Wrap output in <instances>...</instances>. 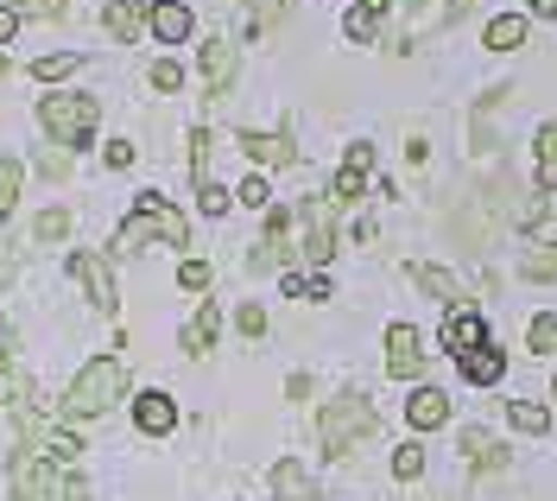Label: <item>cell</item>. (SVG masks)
<instances>
[{
	"mask_svg": "<svg viewBox=\"0 0 557 501\" xmlns=\"http://www.w3.org/2000/svg\"><path fill=\"white\" fill-rule=\"evenodd\" d=\"M146 242H165V248H184V242H190V222H184L159 191H146V197L134 204V216L121 222V235H114V248L121 254H139Z\"/></svg>",
	"mask_w": 557,
	"mask_h": 501,
	"instance_id": "1",
	"label": "cell"
},
{
	"mask_svg": "<svg viewBox=\"0 0 557 501\" xmlns=\"http://www.w3.org/2000/svg\"><path fill=\"white\" fill-rule=\"evenodd\" d=\"M374 406H368V394H336L323 400V413H317V438H323V451L330 457H348V451H361L368 438H374Z\"/></svg>",
	"mask_w": 557,
	"mask_h": 501,
	"instance_id": "2",
	"label": "cell"
},
{
	"mask_svg": "<svg viewBox=\"0 0 557 501\" xmlns=\"http://www.w3.org/2000/svg\"><path fill=\"white\" fill-rule=\"evenodd\" d=\"M7 482H13V501H89L83 476H70L64 464H45L33 451H13Z\"/></svg>",
	"mask_w": 557,
	"mask_h": 501,
	"instance_id": "3",
	"label": "cell"
},
{
	"mask_svg": "<svg viewBox=\"0 0 557 501\" xmlns=\"http://www.w3.org/2000/svg\"><path fill=\"white\" fill-rule=\"evenodd\" d=\"M121 394H127V368H121L114 356H96L76 381H70L64 413H70V419H96V413H108Z\"/></svg>",
	"mask_w": 557,
	"mask_h": 501,
	"instance_id": "4",
	"label": "cell"
},
{
	"mask_svg": "<svg viewBox=\"0 0 557 501\" xmlns=\"http://www.w3.org/2000/svg\"><path fill=\"white\" fill-rule=\"evenodd\" d=\"M96 121H102V102L96 96H45L38 102V127L58 146H83L96 134Z\"/></svg>",
	"mask_w": 557,
	"mask_h": 501,
	"instance_id": "5",
	"label": "cell"
},
{
	"mask_svg": "<svg viewBox=\"0 0 557 501\" xmlns=\"http://www.w3.org/2000/svg\"><path fill=\"white\" fill-rule=\"evenodd\" d=\"M20 438H26V451L45 457V464H76V431L70 426H51V419H38V413H20Z\"/></svg>",
	"mask_w": 557,
	"mask_h": 501,
	"instance_id": "6",
	"label": "cell"
},
{
	"mask_svg": "<svg viewBox=\"0 0 557 501\" xmlns=\"http://www.w3.org/2000/svg\"><path fill=\"white\" fill-rule=\"evenodd\" d=\"M298 222H305V260L311 267H330V254H336V204L330 197H305L298 204Z\"/></svg>",
	"mask_w": 557,
	"mask_h": 501,
	"instance_id": "7",
	"label": "cell"
},
{
	"mask_svg": "<svg viewBox=\"0 0 557 501\" xmlns=\"http://www.w3.org/2000/svg\"><path fill=\"white\" fill-rule=\"evenodd\" d=\"M70 273L83 280V292H89V305H96L102 318H114V305H121V298H114V273H108V260H102V254L76 248V254H70Z\"/></svg>",
	"mask_w": 557,
	"mask_h": 501,
	"instance_id": "8",
	"label": "cell"
},
{
	"mask_svg": "<svg viewBox=\"0 0 557 501\" xmlns=\"http://www.w3.org/2000/svg\"><path fill=\"white\" fill-rule=\"evenodd\" d=\"M386 375H393V381H418V375H424V350H418L412 323H393V330H386Z\"/></svg>",
	"mask_w": 557,
	"mask_h": 501,
	"instance_id": "9",
	"label": "cell"
},
{
	"mask_svg": "<svg viewBox=\"0 0 557 501\" xmlns=\"http://www.w3.org/2000/svg\"><path fill=\"white\" fill-rule=\"evenodd\" d=\"M197 71H203L209 96H228V89H235V71H242V64H235V45H228V38H209L203 51H197Z\"/></svg>",
	"mask_w": 557,
	"mask_h": 501,
	"instance_id": "10",
	"label": "cell"
},
{
	"mask_svg": "<svg viewBox=\"0 0 557 501\" xmlns=\"http://www.w3.org/2000/svg\"><path fill=\"white\" fill-rule=\"evenodd\" d=\"M456 451H462V464L469 469H482V476H494V469H507L513 464V451H507V444H500V438H487V431H462V444H456Z\"/></svg>",
	"mask_w": 557,
	"mask_h": 501,
	"instance_id": "11",
	"label": "cell"
},
{
	"mask_svg": "<svg viewBox=\"0 0 557 501\" xmlns=\"http://www.w3.org/2000/svg\"><path fill=\"white\" fill-rule=\"evenodd\" d=\"M444 343H450V356H456V362H462V356H475V350H487L482 318H475L469 305H456L450 318H444Z\"/></svg>",
	"mask_w": 557,
	"mask_h": 501,
	"instance_id": "12",
	"label": "cell"
},
{
	"mask_svg": "<svg viewBox=\"0 0 557 501\" xmlns=\"http://www.w3.org/2000/svg\"><path fill=\"white\" fill-rule=\"evenodd\" d=\"M368 172H374V146H348L343 172H336V184H330V204H355L361 184H368Z\"/></svg>",
	"mask_w": 557,
	"mask_h": 501,
	"instance_id": "13",
	"label": "cell"
},
{
	"mask_svg": "<svg viewBox=\"0 0 557 501\" xmlns=\"http://www.w3.org/2000/svg\"><path fill=\"white\" fill-rule=\"evenodd\" d=\"M285 235H292V210H267V242H260V248L247 254V267H253V273H267V267H285Z\"/></svg>",
	"mask_w": 557,
	"mask_h": 501,
	"instance_id": "14",
	"label": "cell"
},
{
	"mask_svg": "<svg viewBox=\"0 0 557 501\" xmlns=\"http://www.w3.org/2000/svg\"><path fill=\"white\" fill-rule=\"evenodd\" d=\"M406 426H412V431L450 426V394H444V388H418V394L406 400Z\"/></svg>",
	"mask_w": 557,
	"mask_h": 501,
	"instance_id": "15",
	"label": "cell"
},
{
	"mask_svg": "<svg viewBox=\"0 0 557 501\" xmlns=\"http://www.w3.org/2000/svg\"><path fill=\"white\" fill-rule=\"evenodd\" d=\"M33 400H38V388H33V375L20 368V362L0 350V406H13V413H33Z\"/></svg>",
	"mask_w": 557,
	"mask_h": 501,
	"instance_id": "16",
	"label": "cell"
},
{
	"mask_svg": "<svg viewBox=\"0 0 557 501\" xmlns=\"http://www.w3.org/2000/svg\"><path fill=\"white\" fill-rule=\"evenodd\" d=\"M134 426L146 431V438H165V431L177 426L172 394H139V400H134Z\"/></svg>",
	"mask_w": 557,
	"mask_h": 501,
	"instance_id": "17",
	"label": "cell"
},
{
	"mask_svg": "<svg viewBox=\"0 0 557 501\" xmlns=\"http://www.w3.org/2000/svg\"><path fill=\"white\" fill-rule=\"evenodd\" d=\"M146 26L165 38V45H184L190 38V7L184 0H159V7H146Z\"/></svg>",
	"mask_w": 557,
	"mask_h": 501,
	"instance_id": "18",
	"label": "cell"
},
{
	"mask_svg": "<svg viewBox=\"0 0 557 501\" xmlns=\"http://www.w3.org/2000/svg\"><path fill=\"white\" fill-rule=\"evenodd\" d=\"M242 152L253 166H292V159H298L292 134H242Z\"/></svg>",
	"mask_w": 557,
	"mask_h": 501,
	"instance_id": "19",
	"label": "cell"
},
{
	"mask_svg": "<svg viewBox=\"0 0 557 501\" xmlns=\"http://www.w3.org/2000/svg\"><path fill=\"white\" fill-rule=\"evenodd\" d=\"M412 286H424L437 305H450V311L462 305V280H456V273H444V267H431V260H418V267H412Z\"/></svg>",
	"mask_w": 557,
	"mask_h": 501,
	"instance_id": "20",
	"label": "cell"
},
{
	"mask_svg": "<svg viewBox=\"0 0 557 501\" xmlns=\"http://www.w3.org/2000/svg\"><path fill=\"white\" fill-rule=\"evenodd\" d=\"M456 368H462V381H475V388H494V381L507 375V350H494V343H487V350H475V356H462Z\"/></svg>",
	"mask_w": 557,
	"mask_h": 501,
	"instance_id": "21",
	"label": "cell"
},
{
	"mask_svg": "<svg viewBox=\"0 0 557 501\" xmlns=\"http://www.w3.org/2000/svg\"><path fill=\"white\" fill-rule=\"evenodd\" d=\"M215 330H222V311H215V298H203L197 318H190V330H184V350H190V356H209V350H215Z\"/></svg>",
	"mask_w": 557,
	"mask_h": 501,
	"instance_id": "22",
	"label": "cell"
},
{
	"mask_svg": "<svg viewBox=\"0 0 557 501\" xmlns=\"http://www.w3.org/2000/svg\"><path fill=\"white\" fill-rule=\"evenodd\" d=\"M386 7H393V0H355V7H348V20H343V33L355 38V45H368V38L381 33Z\"/></svg>",
	"mask_w": 557,
	"mask_h": 501,
	"instance_id": "23",
	"label": "cell"
},
{
	"mask_svg": "<svg viewBox=\"0 0 557 501\" xmlns=\"http://www.w3.org/2000/svg\"><path fill=\"white\" fill-rule=\"evenodd\" d=\"M273 496H278V501H317L305 464H292V457H285V464H273Z\"/></svg>",
	"mask_w": 557,
	"mask_h": 501,
	"instance_id": "24",
	"label": "cell"
},
{
	"mask_svg": "<svg viewBox=\"0 0 557 501\" xmlns=\"http://www.w3.org/2000/svg\"><path fill=\"white\" fill-rule=\"evenodd\" d=\"M139 26H146V7H139V0H114V7H108V33L121 38V45H134Z\"/></svg>",
	"mask_w": 557,
	"mask_h": 501,
	"instance_id": "25",
	"label": "cell"
},
{
	"mask_svg": "<svg viewBox=\"0 0 557 501\" xmlns=\"http://www.w3.org/2000/svg\"><path fill=\"white\" fill-rule=\"evenodd\" d=\"M513 45H525V20H520V13L487 20V51H513Z\"/></svg>",
	"mask_w": 557,
	"mask_h": 501,
	"instance_id": "26",
	"label": "cell"
},
{
	"mask_svg": "<svg viewBox=\"0 0 557 501\" xmlns=\"http://www.w3.org/2000/svg\"><path fill=\"white\" fill-rule=\"evenodd\" d=\"M507 419H513V431H525V438H539V431L552 426V413H545L539 400H507Z\"/></svg>",
	"mask_w": 557,
	"mask_h": 501,
	"instance_id": "27",
	"label": "cell"
},
{
	"mask_svg": "<svg viewBox=\"0 0 557 501\" xmlns=\"http://www.w3.org/2000/svg\"><path fill=\"white\" fill-rule=\"evenodd\" d=\"M539 191H545V197L557 191V121L539 127Z\"/></svg>",
	"mask_w": 557,
	"mask_h": 501,
	"instance_id": "28",
	"label": "cell"
},
{
	"mask_svg": "<svg viewBox=\"0 0 557 501\" xmlns=\"http://www.w3.org/2000/svg\"><path fill=\"white\" fill-rule=\"evenodd\" d=\"M525 350H532V356H557V311H539V318H532Z\"/></svg>",
	"mask_w": 557,
	"mask_h": 501,
	"instance_id": "29",
	"label": "cell"
},
{
	"mask_svg": "<svg viewBox=\"0 0 557 501\" xmlns=\"http://www.w3.org/2000/svg\"><path fill=\"white\" fill-rule=\"evenodd\" d=\"M520 273L525 280H557V242H545V248H532L520 260Z\"/></svg>",
	"mask_w": 557,
	"mask_h": 501,
	"instance_id": "30",
	"label": "cell"
},
{
	"mask_svg": "<svg viewBox=\"0 0 557 501\" xmlns=\"http://www.w3.org/2000/svg\"><path fill=\"white\" fill-rule=\"evenodd\" d=\"M70 235V210H45L33 222V242H64Z\"/></svg>",
	"mask_w": 557,
	"mask_h": 501,
	"instance_id": "31",
	"label": "cell"
},
{
	"mask_svg": "<svg viewBox=\"0 0 557 501\" xmlns=\"http://www.w3.org/2000/svg\"><path fill=\"white\" fill-rule=\"evenodd\" d=\"M393 476H399V482L424 476V451H418V444H399V451H393Z\"/></svg>",
	"mask_w": 557,
	"mask_h": 501,
	"instance_id": "32",
	"label": "cell"
},
{
	"mask_svg": "<svg viewBox=\"0 0 557 501\" xmlns=\"http://www.w3.org/2000/svg\"><path fill=\"white\" fill-rule=\"evenodd\" d=\"M20 204V159H0V216Z\"/></svg>",
	"mask_w": 557,
	"mask_h": 501,
	"instance_id": "33",
	"label": "cell"
},
{
	"mask_svg": "<svg viewBox=\"0 0 557 501\" xmlns=\"http://www.w3.org/2000/svg\"><path fill=\"white\" fill-rule=\"evenodd\" d=\"M228 204H235V197H228V191H222L215 179H209V184H197V210H203V216H222Z\"/></svg>",
	"mask_w": 557,
	"mask_h": 501,
	"instance_id": "34",
	"label": "cell"
},
{
	"mask_svg": "<svg viewBox=\"0 0 557 501\" xmlns=\"http://www.w3.org/2000/svg\"><path fill=\"white\" fill-rule=\"evenodd\" d=\"M545 210H552V197H545V191H532L520 210H513V222H520V229H539V222H545Z\"/></svg>",
	"mask_w": 557,
	"mask_h": 501,
	"instance_id": "35",
	"label": "cell"
},
{
	"mask_svg": "<svg viewBox=\"0 0 557 501\" xmlns=\"http://www.w3.org/2000/svg\"><path fill=\"white\" fill-rule=\"evenodd\" d=\"M76 64H83L76 51H58V58H45V64H38L33 76H45V83H58V76H70V71H76Z\"/></svg>",
	"mask_w": 557,
	"mask_h": 501,
	"instance_id": "36",
	"label": "cell"
},
{
	"mask_svg": "<svg viewBox=\"0 0 557 501\" xmlns=\"http://www.w3.org/2000/svg\"><path fill=\"white\" fill-rule=\"evenodd\" d=\"M247 13H253V26H278L285 20V0H242Z\"/></svg>",
	"mask_w": 557,
	"mask_h": 501,
	"instance_id": "37",
	"label": "cell"
},
{
	"mask_svg": "<svg viewBox=\"0 0 557 501\" xmlns=\"http://www.w3.org/2000/svg\"><path fill=\"white\" fill-rule=\"evenodd\" d=\"M177 286H184V292H203L209 286V260H184V267H177Z\"/></svg>",
	"mask_w": 557,
	"mask_h": 501,
	"instance_id": "38",
	"label": "cell"
},
{
	"mask_svg": "<svg viewBox=\"0 0 557 501\" xmlns=\"http://www.w3.org/2000/svg\"><path fill=\"white\" fill-rule=\"evenodd\" d=\"M235 323H242V337H267V311H260V305H242Z\"/></svg>",
	"mask_w": 557,
	"mask_h": 501,
	"instance_id": "39",
	"label": "cell"
},
{
	"mask_svg": "<svg viewBox=\"0 0 557 501\" xmlns=\"http://www.w3.org/2000/svg\"><path fill=\"white\" fill-rule=\"evenodd\" d=\"M242 204H247V210H267V204H273L267 179H247V184H242Z\"/></svg>",
	"mask_w": 557,
	"mask_h": 501,
	"instance_id": "40",
	"label": "cell"
},
{
	"mask_svg": "<svg viewBox=\"0 0 557 501\" xmlns=\"http://www.w3.org/2000/svg\"><path fill=\"white\" fill-rule=\"evenodd\" d=\"M152 89H184V71H177L172 58H165V64H152Z\"/></svg>",
	"mask_w": 557,
	"mask_h": 501,
	"instance_id": "41",
	"label": "cell"
},
{
	"mask_svg": "<svg viewBox=\"0 0 557 501\" xmlns=\"http://www.w3.org/2000/svg\"><path fill=\"white\" fill-rule=\"evenodd\" d=\"M108 166L127 172V166H134V140H108Z\"/></svg>",
	"mask_w": 557,
	"mask_h": 501,
	"instance_id": "42",
	"label": "cell"
},
{
	"mask_svg": "<svg viewBox=\"0 0 557 501\" xmlns=\"http://www.w3.org/2000/svg\"><path fill=\"white\" fill-rule=\"evenodd\" d=\"M38 166H45V179H64V172H70V159H64V152H45Z\"/></svg>",
	"mask_w": 557,
	"mask_h": 501,
	"instance_id": "43",
	"label": "cell"
},
{
	"mask_svg": "<svg viewBox=\"0 0 557 501\" xmlns=\"http://www.w3.org/2000/svg\"><path fill=\"white\" fill-rule=\"evenodd\" d=\"M13 33H20V13H13V7H0V45H7Z\"/></svg>",
	"mask_w": 557,
	"mask_h": 501,
	"instance_id": "44",
	"label": "cell"
},
{
	"mask_svg": "<svg viewBox=\"0 0 557 501\" xmlns=\"http://www.w3.org/2000/svg\"><path fill=\"white\" fill-rule=\"evenodd\" d=\"M26 13H64V0H26Z\"/></svg>",
	"mask_w": 557,
	"mask_h": 501,
	"instance_id": "45",
	"label": "cell"
},
{
	"mask_svg": "<svg viewBox=\"0 0 557 501\" xmlns=\"http://www.w3.org/2000/svg\"><path fill=\"white\" fill-rule=\"evenodd\" d=\"M532 13H539V20H557V0H532Z\"/></svg>",
	"mask_w": 557,
	"mask_h": 501,
	"instance_id": "46",
	"label": "cell"
},
{
	"mask_svg": "<svg viewBox=\"0 0 557 501\" xmlns=\"http://www.w3.org/2000/svg\"><path fill=\"white\" fill-rule=\"evenodd\" d=\"M7 280H13V254L0 248V286H7Z\"/></svg>",
	"mask_w": 557,
	"mask_h": 501,
	"instance_id": "47",
	"label": "cell"
},
{
	"mask_svg": "<svg viewBox=\"0 0 557 501\" xmlns=\"http://www.w3.org/2000/svg\"><path fill=\"white\" fill-rule=\"evenodd\" d=\"M552 394H557V375H552Z\"/></svg>",
	"mask_w": 557,
	"mask_h": 501,
	"instance_id": "48",
	"label": "cell"
}]
</instances>
